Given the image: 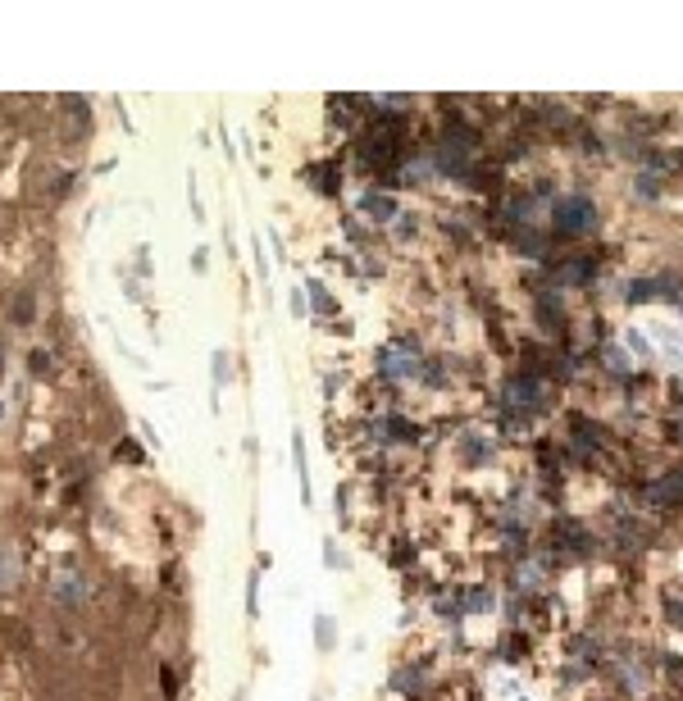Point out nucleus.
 I'll return each mask as SVG.
<instances>
[{
    "label": "nucleus",
    "instance_id": "nucleus-9",
    "mask_svg": "<svg viewBox=\"0 0 683 701\" xmlns=\"http://www.w3.org/2000/svg\"><path fill=\"white\" fill-rule=\"evenodd\" d=\"M191 269H196V274H205V246H196V255H191Z\"/></svg>",
    "mask_w": 683,
    "mask_h": 701
},
{
    "label": "nucleus",
    "instance_id": "nucleus-8",
    "mask_svg": "<svg viewBox=\"0 0 683 701\" xmlns=\"http://www.w3.org/2000/svg\"><path fill=\"white\" fill-rule=\"evenodd\" d=\"M14 319H32V292H18V301H14Z\"/></svg>",
    "mask_w": 683,
    "mask_h": 701
},
{
    "label": "nucleus",
    "instance_id": "nucleus-3",
    "mask_svg": "<svg viewBox=\"0 0 683 701\" xmlns=\"http://www.w3.org/2000/svg\"><path fill=\"white\" fill-rule=\"evenodd\" d=\"M18 574H23V565H18L14 551H0V592L18 588Z\"/></svg>",
    "mask_w": 683,
    "mask_h": 701
},
{
    "label": "nucleus",
    "instance_id": "nucleus-4",
    "mask_svg": "<svg viewBox=\"0 0 683 701\" xmlns=\"http://www.w3.org/2000/svg\"><path fill=\"white\" fill-rule=\"evenodd\" d=\"M314 642H319V651H333V642H338V624H333V615H314Z\"/></svg>",
    "mask_w": 683,
    "mask_h": 701
},
{
    "label": "nucleus",
    "instance_id": "nucleus-2",
    "mask_svg": "<svg viewBox=\"0 0 683 701\" xmlns=\"http://www.w3.org/2000/svg\"><path fill=\"white\" fill-rule=\"evenodd\" d=\"M292 460H296V474H301V501L310 506L314 492H310V469H305V437H301V433L292 437Z\"/></svg>",
    "mask_w": 683,
    "mask_h": 701
},
{
    "label": "nucleus",
    "instance_id": "nucleus-7",
    "mask_svg": "<svg viewBox=\"0 0 683 701\" xmlns=\"http://www.w3.org/2000/svg\"><path fill=\"white\" fill-rule=\"evenodd\" d=\"M310 287V301H314V310H333V296L324 292V283H305Z\"/></svg>",
    "mask_w": 683,
    "mask_h": 701
},
{
    "label": "nucleus",
    "instance_id": "nucleus-1",
    "mask_svg": "<svg viewBox=\"0 0 683 701\" xmlns=\"http://www.w3.org/2000/svg\"><path fill=\"white\" fill-rule=\"evenodd\" d=\"M638 333L647 337L651 360H665L675 369H683V323L665 319V314H647V319H638Z\"/></svg>",
    "mask_w": 683,
    "mask_h": 701
},
{
    "label": "nucleus",
    "instance_id": "nucleus-6",
    "mask_svg": "<svg viewBox=\"0 0 683 701\" xmlns=\"http://www.w3.org/2000/svg\"><path fill=\"white\" fill-rule=\"evenodd\" d=\"M246 615H251V619L260 615V579H255V574L246 579Z\"/></svg>",
    "mask_w": 683,
    "mask_h": 701
},
{
    "label": "nucleus",
    "instance_id": "nucleus-5",
    "mask_svg": "<svg viewBox=\"0 0 683 701\" xmlns=\"http://www.w3.org/2000/svg\"><path fill=\"white\" fill-rule=\"evenodd\" d=\"M561 214H565L561 224H565V228H574V233H579V228H588V205H583V200H570Z\"/></svg>",
    "mask_w": 683,
    "mask_h": 701
}]
</instances>
